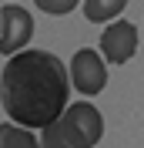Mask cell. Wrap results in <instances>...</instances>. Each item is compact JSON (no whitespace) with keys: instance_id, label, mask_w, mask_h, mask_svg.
Here are the masks:
<instances>
[{"instance_id":"obj_1","label":"cell","mask_w":144,"mask_h":148,"mask_svg":"<svg viewBox=\"0 0 144 148\" xmlns=\"http://www.w3.org/2000/svg\"><path fill=\"white\" fill-rule=\"evenodd\" d=\"M71 67L50 51H17L0 71V104L24 128H47L67 111Z\"/></svg>"},{"instance_id":"obj_2","label":"cell","mask_w":144,"mask_h":148,"mask_svg":"<svg viewBox=\"0 0 144 148\" xmlns=\"http://www.w3.org/2000/svg\"><path fill=\"white\" fill-rule=\"evenodd\" d=\"M71 81H74V88H77V94H84V98L101 94L104 88H107V67H104V54L90 51V47L77 51V54L71 57Z\"/></svg>"},{"instance_id":"obj_3","label":"cell","mask_w":144,"mask_h":148,"mask_svg":"<svg viewBox=\"0 0 144 148\" xmlns=\"http://www.w3.org/2000/svg\"><path fill=\"white\" fill-rule=\"evenodd\" d=\"M101 54L111 64H124L137 54V27L131 20H114L101 34Z\"/></svg>"},{"instance_id":"obj_4","label":"cell","mask_w":144,"mask_h":148,"mask_svg":"<svg viewBox=\"0 0 144 148\" xmlns=\"http://www.w3.org/2000/svg\"><path fill=\"white\" fill-rule=\"evenodd\" d=\"M0 14H3L0 54L10 57V54H17V51H24V44H30V37H34V17H30L24 7H17V3H7Z\"/></svg>"},{"instance_id":"obj_5","label":"cell","mask_w":144,"mask_h":148,"mask_svg":"<svg viewBox=\"0 0 144 148\" xmlns=\"http://www.w3.org/2000/svg\"><path fill=\"white\" fill-rule=\"evenodd\" d=\"M40 148H94V145L67 114H60L54 125L40 128Z\"/></svg>"},{"instance_id":"obj_6","label":"cell","mask_w":144,"mask_h":148,"mask_svg":"<svg viewBox=\"0 0 144 148\" xmlns=\"http://www.w3.org/2000/svg\"><path fill=\"white\" fill-rule=\"evenodd\" d=\"M0 148H37V135L17 121L0 125Z\"/></svg>"},{"instance_id":"obj_7","label":"cell","mask_w":144,"mask_h":148,"mask_svg":"<svg viewBox=\"0 0 144 148\" xmlns=\"http://www.w3.org/2000/svg\"><path fill=\"white\" fill-rule=\"evenodd\" d=\"M124 7L127 0H84V17L90 24H104V20H114Z\"/></svg>"},{"instance_id":"obj_8","label":"cell","mask_w":144,"mask_h":148,"mask_svg":"<svg viewBox=\"0 0 144 148\" xmlns=\"http://www.w3.org/2000/svg\"><path fill=\"white\" fill-rule=\"evenodd\" d=\"M34 3H37V10H44V14H57V17H60V14H71L81 0H34Z\"/></svg>"},{"instance_id":"obj_9","label":"cell","mask_w":144,"mask_h":148,"mask_svg":"<svg viewBox=\"0 0 144 148\" xmlns=\"http://www.w3.org/2000/svg\"><path fill=\"white\" fill-rule=\"evenodd\" d=\"M0 30H3V14H0Z\"/></svg>"}]
</instances>
